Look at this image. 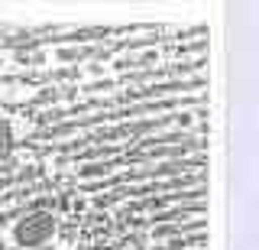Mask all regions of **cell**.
Masks as SVG:
<instances>
[{
    "mask_svg": "<svg viewBox=\"0 0 259 250\" xmlns=\"http://www.w3.org/2000/svg\"><path fill=\"white\" fill-rule=\"evenodd\" d=\"M214 20H0V250H210Z\"/></svg>",
    "mask_w": 259,
    "mask_h": 250,
    "instance_id": "1",
    "label": "cell"
}]
</instances>
